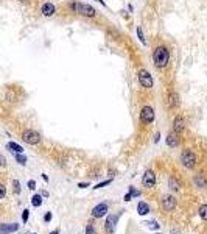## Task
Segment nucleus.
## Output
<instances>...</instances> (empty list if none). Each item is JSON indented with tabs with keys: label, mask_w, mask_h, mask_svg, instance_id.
<instances>
[{
	"label": "nucleus",
	"mask_w": 207,
	"mask_h": 234,
	"mask_svg": "<svg viewBox=\"0 0 207 234\" xmlns=\"http://www.w3.org/2000/svg\"><path fill=\"white\" fill-rule=\"evenodd\" d=\"M168 63H170V52H168V48L164 46L156 47L153 50V64L157 69H164V67L168 66Z\"/></svg>",
	"instance_id": "nucleus-1"
},
{
	"label": "nucleus",
	"mask_w": 207,
	"mask_h": 234,
	"mask_svg": "<svg viewBox=\"0 0 207 234\" xmlns=\"http://www.w3.org/2000/svg\"><path fill=\"white\" fill-rule=\"evenodd\" d=\"M70 8L75 11V13H78V14H81L84 17H95L97 16V9L95 8H92L90 5H87V3H81V2H75V3H72L70 5Z\"/></svg>",
	"instance_id": "nucleus-2"
},
{
	"label": "nucleus",
	"mask_w": 207,
	"mask_h": 234,
	"mask_svg": "<svg viewBox=\"0 0 207 234\" xmlns=\"http://www.w3.org/2000/svg\"><path fill=\"white\" fill-rule=\"evenodd\" d=\"M137 80H139V84L145 89H151L154 86V81H153V77L151 73L146 70V69H140L139 73H137Z\"/></svg>",
	"instance_id": "nucleus-3"
},
{
	"label": "nucleus",
	"mask_w": 207,
	"mask_h": 234,
	"mask_svg": "<svg viewBox=\"0 0 207 234\" xmlns=\"http://www.w3.org/2000/svg\"><path fill=\"white\" fill-rule=\"evenodd\" d=\"M181 161H182L184 167H187V169H195L198 159H196V155H195L190 148H185V150L182 151V155H181Z\"/></svg>",
	"instance_id": "nucleus-4"
},
{
	"label": "nucleus",
	"mask_w": 207,
	"mask_h": 234,
	"mask_svg": "<svg viewBox=\"0 0 207 234\" xmlns=\"http://www.w3.org/2000/svg\"><path fill=\"white\" fill-rule=\"evenodd\" d=\"M154 109L150 106V105H145L142 109H140V122L145 123V125H150L154 122Z\"/></svg>",
	"instance_id": "nucleus-5"
},
{
	"label": "nucleus",
	"mask_w": 207,
	"mask_h": 234,
	"mask_svg": "<svg viewBox=\"0 0 207 234\" xmlns=\"http://www.w3.org/2000/svg\"><path fill=\"white\" fill-rule=\"evenodd\" d=\"M22 140H24L25 144H28V145H36V144L41 142V134H39L38 131L28 128V130H25V131L22 133Z\"/></svg>",
	"instance_id": "nucleus-6"
},
{
	"label": "nucleus",
	"mask_w": 207,
	"mask_h": 234,
	"mask_svg": "<svg viewBox=\"0 0 207 234\" xmlns=\"http://www.w3.org/2000/svg\"><path fill=\"white\" fill-rule=\"evenodd\" d=\"M184 128H185V119L181 114H178L174 117V120H173V133L179 134V133L184 131Z\"/></svg>",
	"instance_id": "nucleus-7"
},
{
	"label": "nucleus",
	"mask_w": 207,
	"mask_h": 234,
	"mask_svg": "<svg viewBox=\"0 0 207 234\" xmlns=\"http://www.w3.org/2000/svg\"><path fill=\"white\" fill-rule=\"evenodd\" d=\"M142 183H143L145 187H154V184H156V175H154V172L153 170H146L145 175L142 177Z\"/></svg>",
	"instance_id": "nucleus-8"
},
{
	"label": "nucleus",
	"mask_w": 207,
	"mask_h": 234,
	"mask_svg": "<svg viewBox=\"0 0 207 234\" xmlns=\"http://www.w3.org/2000/svg\"><path fill=\"white\" fill-rule=\"evenodd\" d=\"M106 214H108V204L106 203H100L92 209V217H95V219H100Z\"/></svg>",
	"instance_id": "nucleus-9"
},
{
	"label": "nucleus",
	"mask_w": 207,
	"mask_h": 234,
	"mask_svg": "<svg viewBox=\"0 0 207 234\" xmlns=\"http://www.w3.org/2000/svg\"><path fill=\"white\" fill-rule=\"evenodd\" d=\"M55 13H56V6L53 3H50V2H45L41 6V14L44 17H51Z\"/></svg>",
	"instance_id": "nucleus-10"
},
{
	"label": "nucleus",
	"mask_w": 207,
	"mask_h": 234,
	"mask_svg": "<svg viewBox=\"0 0 207 234\" xmlns=\"http://www.w3.org/2000/svg\"><path fill=\"white\" fill-rule=\"evenodd\" d=\"M174 206H176V198H174V197H171V195L164 197V200H162V208H164V211H173Z\"/></svg>",
	"instance_id": "nucleus-11"
},
{
	"label": "nucleus",
	"mask_w": 207,
	"mask_h": 234,
	"mask_svg": "<svg viewBox=\"0 0 207 234\" xmlns=\"http://www.w3.org/2000/svg\"><path fill=\"white\" fill-rule=\"evenodd\" d=\"M167 101H168V106H170V108H176V106H179V95H178V92L170 91L168 95H167Z\"/></svg>",
	"instance_id": "nucleus-12"
},
{
	"label": "nucleus",
	"mask_w": 207,
	"mask_h": 234,
	"mask_svg": "<svg viewBox=\"0 0 207 234\" xmlns=\"http://www.w3.org/2000/svg\"><path fill=\"white\" fill-rule=\"evenodd\" d=\"M19 230L17 223H9V225H0V234H11Z\"/></svg>",
	"instance_id": "nucleus-13"
},
{
	"label": "nucleus",
	"mask_w": 207,
	"mask_h": 234,
	"mask_svg": "<svg viewBox=\"0 0 207 234\" xmlns=\"http://www.w3.org/2000/svg\"><path fill=\"white\" fill-rule=\"evenodd\" d=\"M115 223H117V217L115 215H108V220L104 223V228L108 233H112L115 230Z\"/></svg>",
	"instance_id": "nucleus-14"
},
{
	"label": "nucleus",
	"mask_w": 207,
	"mask_h": 234,
	"mask_svg": "<svg viewBox=\"0 0 207 234\" xmlns=\"http://www.w3.org/2000/svg\"><path fill=\"white\" fill-rule=\"evenodd\" d=\"M167 145L168 147H178L179 145V138H178L176 133H170L167 136Z\"/></svg>",
	"instance_id": "nucleus-15"
},
{
	"label": "nucleus",
	"mask_w": 207,
	"mask_h": 234,
	"mask_svg": "<svg viewBox=\"0 0 207 234\" xmlns=\"http://www.w3.org/2000/svg\"><path fill=\"white\" fill-rule=\"evenodd\" d=\"M6 148L11 150L13 153H24V148H22L19 144H16V142H8V144H6Z\"/></svg>",
	"instance_id": "nucleus-16"
},
{
	"label": "nucleus",
	"mask_w": 207,
	"mask_h": 234,
	"mask_svg": "<svg viewBox=\"0 0 207 234\" xmlns=\"http://www.w3.org/2000/svg\"><path fill=\"white\" fill-rule=\"evenodd\" d=\"M137 212H139L140 215H146V214L150 212V206H148L145 201H140V203L137 204Z\"/></svg>",
	"instance_id": "nucleus-17"
},
{
	"label": "nucleus",
	"mask_w": 207,
	"mask_h": 234,
	"mask_svg": "<svg viewBox=\"0 0 207 234\" xmlns=\"http://www.w3.org/2000/svg\"><path fill=\"white\" fill-rule=\"evenodd\" d=\"M195 184H196L198 187H206L207 186V178L203 175V173L196 175V177H195Z\"/></svg>",
	"instance_id": "nucleus-18"
},
{
	"label": "nucleus",
	"mask_w": 207,
	"mask_h": 234,
	"mask_svg": "<svg viewBox=\"0 0 207 234\" xmlns=\"http://www.w3.org/2000/svg\"><path fill=\"white\" fill-rule=\"evenodd\" d=\"M198 214H199V217H201L203 220H206L207 222V204H201V206H199Z\"/></svg>",
	"instance_id": "nucleus-19"
},
{
	"label": "nucleus",
	"mask_w": 207,
	"mask_h": 234,
	"mask_svg": "<svg viewBox=\"0 0 207 234\" xmlns=\"http://www.w3.org/2000/svg\"><path fill=\"white\" fill-rule=\"evenodd\" d=\"M31 204L34 206V208H39L42 204V195H33V198H31Z\"/></svg>",
	"instance_id": "nucleus-20"
},
{
	"label": "nucleus",
	"mask_w": 207,
	"mask_h": 234,
	"mask_svg": "<svg viewBox=\"0 0 207 234\" xmlns=\"http://www.w3.org/2000/svg\"><path fill=\"white\" fill-rule=\"evenodd\" d=\"M14 158H16V161H17L20 166H25V164H27V158H25L22 153H14Z\"/></svg>",
	"instance_id": "nucleus-21"
},
{
	"label": "nucleus",
	"mask_w": 207,
	"mask_h": 234,
	"mask_svg": "<svg viewBox=\"0 0 207 234\" xmlns=\"http://www.w3.org/2000/svg\"><path fill=\"white\" fill-rule=\"evenodd\" d=\"M137 38H139V41L143 44V46H146V39H145V36H143V31H142V28L140 27H137Z\"/></svg>",
	"instance_id": "nucleus-22"
},
{
	"label": "nucleus",
	"mask_w": 207,
	"mask_h": 234,
	"mask_svg": "<svg viewBox=\"0 0 207 234\" xmlns=\"http://www.w3.org/2000/svg\"><path fill=\"white\" fill-rule=\"evenodd\" d=\"M170 186L173 190H179V183L174 180V178H170Z\"/></svg>",
	"instance_id": "nucleus-23"
},
{
	"label": "nucleus",
	"mask_w": 207,
	"mask_h": 234,
	"mask_svg": "<svg viewBox=\"0 0 207 234\" xmlns=\"http://www.w3.org/2000/svg\"><path fill=\"white\" fill-rule=\"evenodd\" d=\"M146 225H148L151 230H159V228H161V225H159L157 222H154V220H153V222H148Z\"/></svg>",
	"instance_id": "nucleus-24"
},
{
	"label": "nucleus",
	"mask_w": 207,
	"mask_h": 234,
	"mask_svg": "<svg viewBox=\"0 0 207 234\" xmlns=\"http://www.w3.org/2000/svg\"><path fill=\"white\" fill-rule=\"evenodd\" d=\"M13 186H14V193H20V184H19L17 180L13 181Z\"/></svg>",
	"instance_id": "nucleus-25"
},
{
	"label": "nucleus",
	"mask_w": 207,
	"mask_h": 234,
	"mask_svg": "<svg viewBox=\"0 0 207 234\" xmlns=\"http://www.w3.org/2000/svg\"><path fill=\"white\" fill-rule=\"evenodd\" d=\"M28 215H30V211H28V209H25V211L22 212V222H24V223H27V222H28Z\"/></svg>",
	"instance_id": "nucleus-26"
},
{
	"label": "nucleus",
	"mask_w": 207,
	"mask_h": 234,
	"mask_svg": "<svg viewBox=\"0 0 207 234\" xmlns=\"http://www.w3.org/2000/svg\"><path fill=\"white\" fill-rule=\"evenodd\" d=\"M111 181H112V180H106V181H103V183H100V184H95V189H101V187L108 186V184H111Z\"/></svg>",
	"instance_id": "nucleus-27"
},
{
	"label": "nucleus",
	"mask_w": 207,
	"mask_h": 234,
	"mask_svg": "<svg viewBox=\"0 0 207 234\" xmlns=\"http://www.w3.org/2000/svg\"><path fill=\"white\" fill-rule=\"evenodd\" d=\"M86 234H97L95 233V228H93L92 225H87V226H86Z\"/></svg>",
	"instance_id": "nucleus-28"
},
{
	"label": "nucleus",
	"mask_w": 207,
	"mask_h": 234,
	"mask_svg": "<svg viewBox=\"0 0 207 234\" xmlns=\"http://www.w3.org/2000/svg\"><path fill=\"white\" fill-rule=\"evenodd\" d=\"M129 193H131V197H139V195H140V192L135 190L134 187H129Z\"/></svg>",
	"instance_id": "nucleus-29"
},
{
	"label": "nucleus",
	"mask_w": 207,
	"mask_h": 234,
	"mask_svg": "<svg viewBox=\"0 0 207 234\" xmlns=\"http://www.w3.org/2000/svg\"><path fill=\"white\" fill-rule=\"evenodd\" d=\"M5 195H6V187L0 183V198H3Z\"/></svg>",
	"instance_id": "nucleus-30"
},
{
	"label": "nucleus",
	"mask_w": 207,
	"mask_h": 234,
	"mask_svg": "<svg viewBox=\"0 0 207 234\" xmlns=\"http://www.w3.org/2000/svg\"><path fill=\"white\" fill-rule=\"evenodd\" d=\"M28 189H30V190H34V189H36V183H34V180H30V181H28Z\"/></svg>",
	"instance_id": "nucleus-31"
},
{
	"label": "nucleus",
	"mask_w": 207,
	"mask_h": 234,
	"mask_svg": "<svg viewBox=\"0 0 207 234\" xmlns=\"http://www.w3.org/2000/svg\"><path fill=\"white\" fill-rule=\"evenodd\" d=\"M5 166H6V159L3 155H0V167H5Z\"/></svg>",
	"instance_id": "nucleus-32"
},
{
	"label": "nucleus",
	"mask_w": 207,
	"mask_h": 234,
	"mask_svg": "<svg viewBox=\"0 0 207 234\" xmlns=\"http://www.w3.org/2000/svg\"><path fill=\"white\" fill-rule=\"evenodd\" d=\"M44 220H45V222H50V220H51V212H47L45 217H44Z\"/></svg>",
	"instance_id": "nucleus-33"
},
{
	"label": "nucleus",
	"mask_w": 207,
	"mask_h": 234,
	"mask_svg": "<svg viewBox=\"0 0 207 234\" xmlns=\"http://www.w3.org/2000/svg\"><path fill=\"white\" fill-rule=\"evenodd\" d=\"M89 186V183H80L78 184V187H81V189H84V187H87Z\"/></svg>",
	"instance_id": "nucleus-34"
},
{
	"label": "nucleus",
	"mask_w": 207,
	"mask_h": 234,
	"mask_svg": "<svg viewBox=\"0 0 207 234\" xmlns=\"http://www.w3.org/2000/svg\"><path fill=\"white\" fill-rule=\"evenodd\" d=\"M129 200H131V193L128 192V193L125 195V201H129Z\"/></svg>",
	"instance_id": "nucleus-35"
},
{
	"label": "nucleus",
	"mask_w": 207,
	"mask_h": 234,
	"mask_svg": "<svg viewBox=\"0 0 207 234\" xmlns=\"http://www.w3.org/2000/svg\"><path fill=\"white\" fill-rule=\"evenodd\" d=\"M95 2H98L101 6H106V3H104V0H95Z\"/></svg>",
	"instance_id": "nucleus-36"
},
{
	"label": "nucleus",
	"mask_w": 207,
	"mask_h": 234,
	"mask_svg": "<svg viewBox=\"0 0 207 234\" xmlns=\"http://www.w3.org/2000/svg\"><path fill=\"white\" fill-rule=\"evenodd\" d=\"M159 139H161V134L157 133V134H156V138H154V142H159Z\"/></svg>",
	"instance_id": "nucleus-37"
},
{
	"label": "nucleus",
	"mask_w": 207,
	"mask_h": 234,
	"mask_svg": "<svg viewBox=\"0 0 207 234\" xmlns=\"http://www.w3.org/2000/svg\"><path fill=\"white\" fill-rule=\"evenodd\" d=\"M51 234H59V230H55V231H51Z\"/></svg>",
	"instance_id": "nucleus-38"
},
{
	"label": "nucleus",
	"mask_w": 207,
	"mask_h": 234,
	"mask_svg": "<svg viewBox=\"0 0 207 234\" xmlns=\"http://www.w3.org/2000/svg\"><path fill=\"white\" fill-rule=\"evenodd\" d=\"M33 234H34V233H33Z\"/></svg>",
	"instance_id": "nucleus-39"
}]
</instances>
